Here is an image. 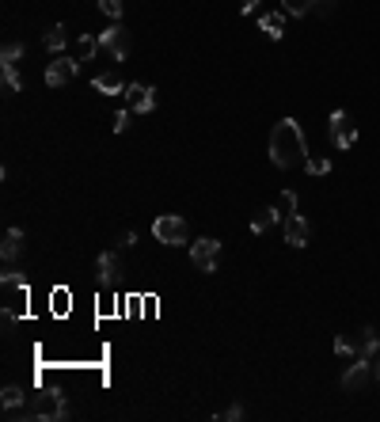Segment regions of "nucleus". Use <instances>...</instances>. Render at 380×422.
<instances>
[{
  "mask_svg": "<svg viewBox=\"0 0 380 422\" xmlns=\"http://www.w3.org/2000/svg\"><path fill=\"white\" fill-rule=\"evenodd\" d=\"M270 160L274 168H297L308 160V141H304V129L297 126V118H281L270 129Z\"/></svg>",
  "mask_w": 380,
  "mask_h": 422,
  "instance_id": "f257e3e1",
  "label": "nucleus"
},
{
  "mask_svg": "<svg viewBox=\"0 0 380 422\" xmlns=\"http://www.w3.org/2000/svg\"><path fill=\"white\" fill-rule=\"evenodd\" d=\"M19 415H23V419H69V403H65V396H61V392L46 388V392L31 396L27 407L12 411L8 419H19Z\"/></svg>",
  "mask_w": 380,
  "mask_h": 422,
  "instance_id": "f03ea898",
  "label": "nucleus"
},
{
  "mask_svg": "<svg viewBox=\"0 0 380 422\" xmlns=\"http://www.w3.org/2000/svg\"><path fill=\"white\" fill-rule=\"evenodd\" d=\"M0 289H4V320L15 323L23 312H27L31 289H27V282H23V274H15V270L0 274Z\"/></svg>",
  "mask_w": 380,
  "mask_h": 422,
  "instance_id": "7ed1b4c3",
  "label": "nucleus"
},
{
  "mask_svg": "<svg viewBox=\"0 0 380 422\" xmlns=\"http://www.w3.org/2000/svg\"><path fill=\"white\" fill-rule=\"evenodd\" d=\"M152 236H156L160 243H167V247H179V243L190 240V229H187V221H183V217L164 213V217H156V221H152Z\"/></svg>",
  "mask_w": 380,
  "mask_h": 422,
  "instance_id": "20e7f679",
  "label": "nucleus"
},
{
  "mask_svg": "<svg viewBox=\"0 0 380 422\" xmlns=\"http://www.w3.org/2000/svg\"><path fill=\"white\" fill-rule=\"evenodd\" d=\"M99 46H103V50H107L115 61H126V58H129V46H133V42H129V31L122 27V23H110L107 31H99Z\"/></svg>",
  "mask_w": 380,
  "mask_h": 422,
  "instance_id": "39448f33",
  "label": "nucleus"
},
{
  "mask_svg": "<svg viewBox=\"0 0 380 422\" xmlns=\"http://www.w3.org/2000/svg\"><path fill=\"white\" fill-rule=\"evenodd\" d=\"M190 263L198 266L201 274H213L217 263H221V240H194L190 243Z\"/></svg>",
  "mask_w": 380,
  "mask_h": 422,
  "instance_id": "423d86ee",
  "label": "nucleus"
},
{
  "mask_svg": "<svg viewBox=\"0 0 380 422\" xmlns=\"http://www.w3.org/2000/svg\"><path fill=\"white\" fill-rule=\"evenodd\" d=\"M331 141H335V149L358 145V122L346 115V111H335V115H331Z\"/></svg>",
  "mask_w": 380,
  "mask_h": 422,
  "instance_id": "0eeeda50",
  "label": "nucleus"
},
{
  "mask_svg": "<svg viewBox=\"0 0 380 422\" xmlns=\"http://www.w3.org/2000/svg\"><path fill=\"white\" fill-rule=\"evenodd\" d=\"M76 69H80V58H65V54H58V58L46 65V84H50V88L69 84V80L76 76Z\"/></svg>",
  "mask_w": 380,
  "mask_h": 422,
  "instance_id": "6e6552de",
  "label": "nucleus"
},
{
  "mask_svg": "<svg viewBox=\"0 0 380 422\" xmlns=\"http://www.w3.org/2000/svg\"><path fill=\"white\" fill-rule=\"evenodd\" d=\"M126 107L133 111V115H149V111L156 107V88H149V84H126Z\"/></svg>",
  "mask_w": 380,
  "mask_h": 422,
  "instance_id": "1a4fd4ad",
  "label": "nucleus"
},
{
  "mask_svg": "<svg viewBox=\"0 0 380 422\" xmlns=\"http://www.w3.org/2000/svg\"><path fill=\"white\" fill-rule=\"evenodd\" d=\"M369 380H373V358H361V354H358V362L342 373V388H346V392H361Z\"/></svg>",
  "mask_w": 380,
  "mask_h": 422,
  "instance_id": "9d476101",
  "label": "nucleus"
},
{
  "mask_svg": "<svg viewBox=\"0 0 380 422\" xmlns=\"http://www.w3.org/2000/svg\"><path fill=\"white\" fill-rule=\"evenodd\" d=\"M281 232H286V243H293V247H308V240H312V225L301 213H289L281 221Z\"/></svg>",
  "mask_w": 380,
  "mask_h": 422,
  "instance_id": "9b49d317",
  "label": "nucleus"
},
{
  "mask_svg": "<svg viewBox=\"0 0 380 422\" xmlns=\"http://www.w3.org/2000/svg\"><path fill=\"white\" fill-rule=\"evenodd\" d=\"M258 31H263L270 42H281V35H286V12H266V15H258Z\"/></svg>",
  "mask_w": 380,
  "mask_h": 422,
  "instance_id": "f8f14e48",
  "label": "nucleus"
},
{
  "mask_svg": "<svg viewBox=\"0 0 380 422\" xmlns=\"http://www.w3.org/2000/svg\"><path fill=\"white\" fill-rule=\"evenodd\" d=\"M358 354L361 358H377L380 354V327H361L358 331Z\"/></svg>",
  "mask_w": 380,
  "mask_h": 422,
  "instance_id": "ddd939ff",
  "label": "nucleus"
},
{
  "mask_svg": "<svg viewBox=\"0 0 380 422\" xmlns=\"http://www.w3.org/2000/svg\"><path fill=\"white\" fill-rule=\"evenodd\" d=\"M118 270H122L118 255H115V251H103V255H99V286H115Z\"/></svg>",
  "mask_w": 380,
  "mask_h": 422,
  "instance_id": "4468645a",
  "label": "nucleus"
},
{
  "mask_svg": "<svg viewBox=\"0 0 380 422\" xmlns=\"http://www.w3.org/2000/svg\"><path fill=\"white\" fill-rule=\"evenodd\" d=\"M92 88L99 95H126V84L118 80V72H99V76L92 80Z\"/></svg>",
  "mask_w": 380,
  "mask_h": 422,
  "instance_id": "2eb2a0df",
  "label": "nucleus"
},
{
  "mask_svg": "<svg viewBox=\"0 0 380 422\" xmlns=\"http://www.w3.org/2000/svg\"><path fill=\"white\" fill-rule=\"evenodd\" d=\"M0 403H4V415H12V411L27 407V392H23L19 384H4V392H0Z\"/></svg>",
  "mask_w": 380,
  "mask_h": 422,
  "instance_id": "dca6fc26",
  "label": "nucleus"
},
{
  "mask_svg": "<svg viewBox=\"0 0 380 422\" xmlns=\"http://www.w3.org/2000/svg\"><path fill=\"white\" fill-rule=\"evenodd\" d=\"M19 251H23V229H8L4 232V243H0V255H4V263L19 259Z\"/></svg>",
  "mask_w": 380,
  "mask_h": 422,
  "instance_id": "f3484780",
  "label": "nucleus"
},
{
  "mask_svg": "<svg viewBox=\"0 0 380 422\" xmlns=\"http://www.w3.org/2000/svg\"><path fill=\"white\" fill-rule=\"evenodd\" d=\"M278 221H281L278 209H258V213L251 217V232H255V236H263V232H266V229H274Z\"/></svg>",
  "mask_w": 380,
  "mask_h": 422,
  "instance_id": "a211bd4d",
  "label": "nucleus"
},
{
  "mask_svg": "<svg viewBox=\"0 0 380 422\" xmlns=\"http://www.w3.org/2000/svg\"><path fill=\"white\" fill-rule=\"evenodd\" d=\"M65 42H69V35H65V27H50V31H46V35H42V46H46V50H50V54H61V50H65Z\"/></svg>",
  "mask_w": 380,
  "mask_h": 422,
  "instance_id": "6ab92c4d",
  "label": "nucleus"
},
{
  "mask_svg": "<svg viewBox=\"0 0 380 422\" xmlns=\"http://www.w3.org/2000/svg\"><path fill=\"white\" fill-rule=\"evenodd\" d=\"M103 46H99V35H80V42H76V54H80V61H92L95 54H99Z\"/></svg>",
  "mask_w": 380,
  "mask_h": 422,
  "instance_id": "aec40b11",
  "label": "nucleus"
},
{
  "mask_svg": "<svg viewBox=\"0 0 380 422\" xmlns=\"http://www.w3.org/2000/svg\"><path fill=\"white\" fill-rule=\"evenodd\" d=\"M320 0H281V12L286 15H312Z\"/></svg>",
  "mask_w": 380,
  "mask_h": 422,
  "instance_id": "412c9836",
  "label": "nucleus"
},
{
  "mask_svg": "<svg viewBox=\"0 0 380 422\" xmlns=\"http://www.w3.org/2000/svg\"><path fill=\"white\" fill-rule=\"evenodd\" d=\"M0 80H4L8 92H23V80H19V72H15V65H0Z\"/></svg>",
  "mask_w": 380,
  "mask_h": 422,
  "instance_id": "4be33fe9",
  "label": "nucleus"
},
{
  "mask_svg": "<svg viewBox=\"0 0 380 422\" xmlns=\"http://www.w3.org/2000/svg\"><path fill=\"white\" fill-rule=\"evenodd\" d=\"M99 12L107 15L110 23H122V0H99Z\"/></svg>",
  "mask_w": 380,
  "mask_h": 422,
  "instance_id": "5701e85b",
  "label": "nucleus"
},
{
  "mask_svg": "<svg viewBox=\"0 0 380 422\" xmlns=\"http://www.w3.org/2000/svg\"><path fill=\"white\" fill-rule=\"evenodd\" d=\"M23 58V42H8L4 50H0V65H15Z\"/></svg>",
  "mask_w": 380,
  "mask_h": 422,
  "instance_id": "b1692460",
  "label": "nucleus"
},
{
  "mask_svg": "<svg viewBox=\"0 0 380 422\" xmlns=\"http://www.w3.org/2000/svg\"><path fill=\"white\" fill-rule=\"evenodd\" d=\"M50 308H53L58 316L69 312V289H53V293H50Z\"/></svg>",
  "mask_w": 380,
  "mask_h": 422,
  "instance_id": "393cba45",
  "label": "nucleus"
},
{
  "mask_svg": "<svg viewBox=\"0 0 380 422\" xmlns=\"http://www.w3.org/2000/svg\"><path fill=\"white\" fill-rule=\"evenodd\" d=\"M278 213H281V217L297 213V194H293V190H281V198H278Z\"/></svg>",
  "mask_w": 380,
  "mask_h": 422,
  "instance_id": "a878e982",
  "label": "nucleus"
},
{
  "mask_svg": "<svg viewBox=\"0 0 380 422\" xmlns=\"http://www.w3.org/2000/svg\"><path fill=\"white\" fill-rule=\"evenodd\" d=\"M304 168H308V175H327V172H331V160H323V156H308V160H304Z\"/></svg>",
  "mask_w": 380,
  "mask_h": 422,
  "instance_id": "bb28decb",
  "label": "nucleus"
},
{
  "mask_svg": "<svg viewBox=\"0 0 380 422\" xmlns=\"http://www.w3.org/2000/svg\"><path fill=\"white\" fill-rule=\"evenodd\" d=\"M335 354H338V358H354V343L346 335H338L335 339Z\"/></svg>",
  "mask_w": 380,
  "mask_h": 422,
  "instance_id": "cd10ccee",
  "label": "nucleus"
},
{
  "mask_svg": "<svg viewBox=\"0 0 380 422\" xmlns=\"http://www.w3.org/2000/svg\"><path fill=\"white\" fill-rule=\"evenodd\" d=\"M129 115H133V111H118V115H115V133H126V129H129Z\"/></svg>",
  "mask_w": 380,
  "mask_h": 422,
  "instance_id": "c85d7f7f",
  "label": "nucleus"
},
{
  "mask_svg": "<svg viewBox=\"0 0 380 422\" xmlns=\"http://www.w3.org/2000/svg\"><path fill=\"white\" fill-rule=\"evenodd\" d=\"M217 419H232V422H236V419H244V407H240V403H236V407H229V411H224V415H217Z\"/></svg>",
  "mask_w": 380,
  "mask_h": 422,
  "instance_id": "c756f323",
  "label": "nucleus"
},
{
  "mask_svg": "<svg viewBox=\"0 0 380 422\" xmlns=\"http://www.w3.org/2000/svg\"><path fill=\"white\" fill-rule=\"evenodd\" d=\"M255 8H258V0H240V12H244V15H251Z\"/></svg>",
  "mask_w": 380,
  "mask_h": 422,
  "instance_id": "7c9ffc66",
  "label": "nucleus"
},
{
  "mask_svg": "<svg viewBox=\"0 0 380 422\" xmlns=\"http://www.w3.org/2000/svg\"><path fill=\"white\" fill-rule=\"evenodd\" d=\"M331 8H335V4H331V0H320V4H316V15H327Z\"/></svg>",
  "mask_w": 380,
  "mask_h": 422,
  "instance_id": "2f4dec72",
  "label": "nucleus"
},
{
  "mask_svg": "<svg viewBox=\"0 0 380 422\" xmlns=\"http://www.w3.org/2000/svg\"><path fill=\"white\" fill-rule=\"evenodd\" d=\"M373 380H377V384H380V354H377V358H373Z\"/></svg>",
  "mask_w": 380,
  "mask_h": 422,
  "instance_id": "473e14b6",
  "label": "nucleus"
}]
</instances>
